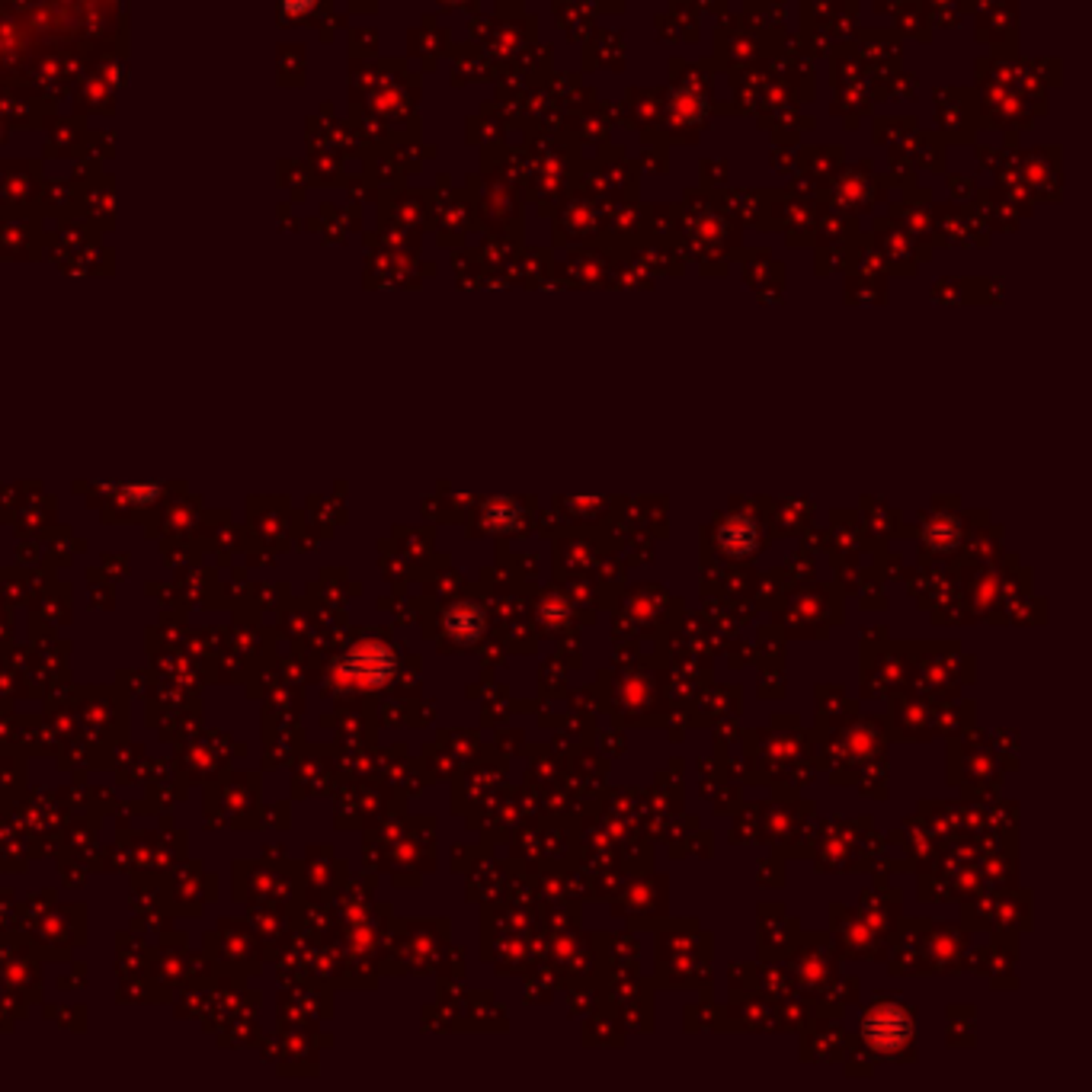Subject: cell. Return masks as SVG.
<instances>
[{"label":"cell","mask_w":1092,"mask_h":1092,"mask_svg":"<svg viewBox=\"0 0 1092 1092\" xmlns=\"http://www.w3.org/2000/svg\"><path fill=\"white\" fill-rule=\"evenodd\" d=\"M913 1012L904 1002H875L872 1009L862 1015V1038L865 1044L878 1054H897L913 1041Z\"/></svg>","instance_id":"cell-1"},{"label":"cell","mask_w":1092,"mask_h":1092,"mask_svg":"<svg viewBox=\"0 0 1092 1092\" xmlns=\"http://www.w3.org/2000/svg\"><path fill=\"white\" fill-rule=\"evenodd\" d=\"M442 628L455 644H475L487 631V615L478 602H455V606L442 618Z\"/></svg>","instance_id":"cell-4"},{"label":"cell","mask_w":1092,"mask_h":1092,"mask_svg":"<svg viewBox=\"0 0 1092 1092\" xmlns=\"http://www.w3.org/2000/svg\"><path fill=\"white\" fill-rule=\"evenodd\" d=\"M923 539L929 548H936V551H955L958 542H962V526H958V520H952V516H933L923 529Z\"/></svg>","instance_id":"cell-6"},{"label":"cell","mask_w":1092,"mask_h":1092,"mask_svg":"<svg viewBox=\"0 0 1092 1092\" xmlns=\"http://www.w3.org/2000/svg\"><path fill=\"white\" fill-rule=\"evenodd\" d=\"M484 523L491 526L494 533H513V529L523 523L520 500H513V497H494V500H487Z\"/></svg>","instance_id":"cell-5"},{"label":"cell","mask_w":1092,"mask_h":1092,"mask_svg":"<svg viewBox=\"0 0 1092 1092\" xmlns=\"http://www.w3.org/2000/svg\"><path fill=\"white\" fill-rule=\"evenodd\" d=\"M760 545V526L750 516L737 513L718 526V551L725 557H750Z\"/></svg>","instance_id":"cell-3"},{"label":"cell","mask_w":1092,"mask_h":1092,"mask_svg":"<svg viewBox=\"0 0 1092 1092\" xmlns=\"http://www.w3.org/2000/svg\"><path fill=\"white\" fill-rule=\"evenodd\" d=\"M279 4H283V10H286V13H292V17H299V13H308V10H312V7L318 4V0H279Z\"/></svg>","instance_id":"cell-7"},{"label":"cell","mask_w":1092,"mask_h":1092,"mask_svg":"<svg viewBox=\"0 0 1092 1092\" xmlns=\"http://www.w3.org/2000/svg\"><path fill=\"white\" fill-rule=\"evenodd\" d=\"M397 670V657L388 644L381 641H362L343 657L340 663V680H346L356 689H381L391 683V676Z\"/></svg>","instance_id":"cell-2"}]
</instances>
